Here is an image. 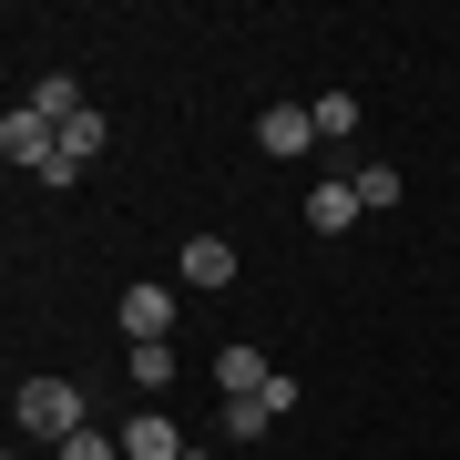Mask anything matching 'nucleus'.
<instances>
[{"label": "nucleus", "mask_w": 460, "mask_h": 460, "mask_svg": "<svg viewBox=\"0 0 460 460\" xmlns=\"http://www.w3.org/2000/svg\"><path fill=\"white\" fill-rule=\"evenodd\" d=\"M113 440H123V460H184V429H174L164 410H144L133 429H113Z\"/></svg>", "instance_id": "6"}, {"label": "nucleus", "mask_w": 460, "mask_h": 460, "mask_svg": "<svg viewBox=\"0 0 460 460\" xmlns=\"http://www.w3.org/2000/svg\"><path fill=\"white\" fill-rule=\"evenodd\" d=\"M0 154H11L21 174H51V154H62V133H51L31 102H21V113H0Z\"/></svg>", "instance_id": "3"}, {"label": "nucleus", "mask_w": 460, "mask_h": 460, "mask_svg": "<svg viewBox=\"0 0 460 460\" xmlns=\"http://www.w3.org/2000/svg\"><path fill=\"white\" fill-rule=\"evenodd\" d=\"M358 215H368V205H358V184H307V226H317V235H348Z\"/></svg>", "instance_id": "7"}, {"label": "nucleus", "mask_w": 460, "mask_h": 460, "mask_svg": "<svg viewBox=\"0 0 460 460\" xmlns=\"http://www.w3.org/2000/svg\"><path fill=\"white\" fill-rule=\"evenodd\" d=\"M266 420H277V399H226V440H266Z\"/></svg>", "instance_id": "13"}, {"label": "nucleus", "mask_w": 460, "mask_h": 460, "mask_svg": "<svg viewBox=\"0 0 460 460\" xmlns=\"http://www.w3.org/2000/svg\"><path fill=\"white\" fill-rule=\"evenodd\" d=\"M184 460H215V450H184Z\"/></svg>", "instance_id": "16"}, {"label": "nucleus", "mask_w": 460, "mask_h": 460, "mask_svg": "<svg viewBox=\"0 0 460 460\" xmlns=\"http://www.w3.org/2000/svg\"><path fill=\"white\" fill-rule=\"evenodd\" d=\"M307 113H317V133H328V144H348V133L368 123V113H358V93H317Z\"/></svg>", "instance_id": "12"}, {"label": "nucleus", "mask_w": 460, "mask_h": 460, "mask_svg": "<svg viewBox=\"0 0 460 460\" xmlns=\"http://www.w3.org/2000/svg\"><path fill=\"white\" fill-rule=\"evenodd\" d=\"M184 287H235V246L226 235H195L184 246Z\"/></svg>", "instance_id": "9"}, {"label": "nucleus", "mask_w": 460, "mask_h": 460, "mask_svg": "<svg viewBox=\"0 0 460 460\" xmlns=\"http://www.w3.org/2000/svg\"><path fill=\"white\" fill-rule=\"evenodd\" d=\"M11 420H21V440H72V429H93V420H83V389H72V378H21Z\"/></svg>", "instance_id": "1"}, {"label": "nucleus", "mask_w": 460, "mask_h": 460, "mask_svg": "<svg viewBox=\"0 0 460 460\" xmlns=\"http://www.w3.org/2000/svg\"><path fill=\"white\" fill-rule=\"evenodd\" d=\"M102 154V113H83V123H62V154H51V174L41 184H83V164Z\"/></svg>", "instance_id": "5"}, {"label": "nucleus", "mask_w": 460, "mask_h": 460, "mask_svg": "<svg viewBox=\"0 0 460 460\" xmlns=\"http://www.w3.org/2000/svg\"><path fill=\"white\" fill-rule=\"evenodd\" d=\"M123 368H133V389H144V399H164L184 358H174V348H164V338H154V348H133V358H123Z\"/></svg>", "instance_id": "10"}, {"label": "nucleus", "mask_w": 460, "mask_h": 460, "mask_svg": "<svg viewBox=\"0 0 460 460\" xmlns=\"http://www.w3.org/2000/svg\"><path fill=\"white\" fill-rule=\"evenodd\" d=\"M348 184H358V205L378 215V205H399V195H410V184H399V164H358V174H348Z\"/></svg>", "instance_id": "14"}, {"label": "nucleus", "mask_w": 460, "mask_h": 460, "mask_svg": "<svg viewBox=\"0 0 460 460\" xmlns=\"http://www.w3.org/2000/svg\"><path fill=\"white\" fill-rule=\"evenodd\" d=\"M215 378H226V399H256V389H266L277 368H266L256 348H226V358H215Z\"/></svg>", "instance_id": "11"}, {"label": "nucleus", "mask_w": 460, "mask_h": 460, "mask_svg": "<svg viewBox=\"0 0 460 460\" xmlns=\"http://www.w3.org/2000/svg\"><path fill=\"white\" fill-rule=\"evenodd\" d=\"M31 113H41L51 133H62V123H83L93 102H83V83H72V72H41V83H31Z\"/></svg>", "instance_id": "8"}, {"label": "nucleus", "mask_w": 460, "mask_h": 460, "mask_svg": "<svg viewBox=\"0 0 460 460\" xmlns=\"http://www.w3.org/2000/svg\"><path fill=\"white\" fill-rule=\"evenodd\" d=\"M62 460H123V440H102V429H72V440H62Z\"/></svg>", "instance_id": "15"}, {"label": "nucleus", "mask_w": 460, "mask_h": 460, "mask_svg": "<svg viewBox=\"0 0 460 460\" xmlns=\"http://www.w3.org/2000/svg\"><path fill=\"white\" fill-rule=\"evenodd\" d=\"M164 328H174V287H123V338L154 348Z\"/></svg>", "instance_id": "4"}, {"label": "nucleus", "mask_w": 460, "mask_h": 460, "mask_svg": "<svg viewBox=\"0 0 460 460\" xmlns=\"http://www.w3.org/2000/svg\"><path fill=\"white\" fill-rule=\"evenodd\" d=\"M256 144H266V164H296V154L317 144V113H307V102H266V113H256Z\"/></svg>", "instance_id": "2"}]
</instances>
